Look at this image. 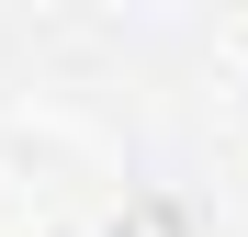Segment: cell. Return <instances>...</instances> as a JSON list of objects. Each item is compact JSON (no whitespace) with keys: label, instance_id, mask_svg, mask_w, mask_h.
<instances>
[{"label":"cell","instance_id":"7a4b0ae2","mask_svg":"<svg viewBox=\"0 0 248 237\" xmlns=\"http://www.w3.org/2000/svg\"><path fill=\"white\" fill-rule=\"evenodd\" d=\"M226 102H237V125H248V23L226 34Z\"/></svg>","mask_w":248,"mask_h":237},{"label":"cell","instance_id":"6da1fadb","mask_svg":"<svg viewBox=\"0 0 248 237\" xmlns=\"http://www.w3.org/2000/svg\"><path fill=\"white\" fill-rule=\"evenodd\" d=\"M102 237H192V226H181V215H170V204H124V215H113V226H102Z\"/></svg>","mask_w":248,"mask_h":237}]
</instances>
